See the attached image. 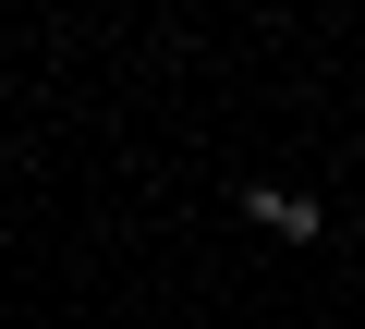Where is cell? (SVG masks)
Segmentation results:
<instances>
[{
  "label": "cell",
  "mask_w": 365,
  "mask_h": 329,
  "mask_svg": "<svg viewBox=\"0 0 365 329\" xmlns=\"http://www.w3.org/2000/svg\"><path fill=\"white\" fill-rule=\"evenodd\" d=\"M13 171H25V146H13V134H0V183H13Z\"/></svg>",
  "instance_id": "7a4b0ae2"
},
{
  "label": "cell",
  "mask_w": 365,
  "mask_h": 329,
  "mask_svg": "<svg viewBox=\"0 0 365 329\" xmlns=\"http://www.w3.org/2000/svg\"><path fill=\"white\" fill-rule=\"evenodd\" d=\"M232 220H244V232H268V244H292V256H317V244L341 232V208H329V196H304V183H232Z\"/></svg>",
  "instance_id": "6da1fadb"
}]
</instances>
